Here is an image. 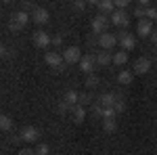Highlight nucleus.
Returning a JSON list of instances; mask_svg holds the SVG:
<instances>
[{
  "instance_id": "obj_1",
  "label": "nucleus",
  "mask_w": 157,
  "mask_h": 155,
  "mask_svg": "<svg viewBox=\"0 0 157 155\" xmlns=\"http://www.w3.org/2000/svg\"><path fill=\"white\" fill-rule=\"evenodd\" d=\"M29 19H32V15H27V11H17L15 15H13L11 23H9L11 32H19V29H23Z\"/></svg>"
},
{
  "instance_id": "obj_2",
  "label": "nucleus",
  "mask_w": 157,
  "mask_h": 155,
  "mask_svg": "<svg viewBox=\"0 0 157 155\" xmlns=\"http://www.w3.org/2000/svg\"><path fill=\"white\" fill-rule=\"evenodd\" d=\"M19 136L25 143H38L40 141V128H36V126H23L21 132H19Z\"/></svg>"
},
{
  "instance_id": "obj_3",
  "label": "nucleus",
  "mask_w": 157,
  "mask_h": 155,
  "mask_svg": "<svg viewBox=\"0 0 157 155\" xmlns=\"http://www.w3.org/2000/svg\"><path fill=\"white\" fill-rule=\"evenodd\" d=\"M82 59V52H80V48L78 46H67L63 50V61L67 63V65H73V63H80Z\"/></svg>"
},
{
  "instance_id": "obj_4",
  "label": "nucleus",
  "mask_w": 157,
  "mask_h": 155,
  "mask_svg": "<svg viewBox=\"0 0 157 155\" xmlns=\"http://www.w3.org/2000/svg\"><path fill=\"white\" fill-rule=\"evenodd\" d=\"M97 44L101 46V50H111V48L117 44V38L113 36V34H107V32H103V34H98Z\"/></svg>"
},
{
  "instance_id": "obj_5",
  "label": "nucleus",
  "mask_w": 157,
  "mask_h": 155,
  "mask_svg": "<svg viewBox=\"0 0 157 155\" xmlns=\"http://www.w3.org/2000/svg\"><path fill=\"white\" fill-rule=\"evenodd\" d=\"M44 61H46V65L48 67H52V69H61L63 67V55H59L57 50H48L46 55H44Z\"/></svg>"
},
{
  "instance_id": "obj_6",
  "label": "nucleus",
  "mask_w": 157,
  "mask_h": 155,
  "mask_svg": "<svg viewBox=\"0 0 157 155\" xmlns=\"http://www.w3.org/2000/svg\"><path fill=\"white\" fill-rule=\"evenodd\" d=\"M32 19H34V23L38 25H44L50 21V13L44 9V6H34V11H32Z\"/></svg>"
},
{
  "instance_id": "obj_7",
  "label": "nucleus",
  "mask_w": 157,
  "mask_h": 155,
  "mask_svg": "<svg viewBox=\"0 0 157 155\" xmlns=\"http://www.w3.org/2000/svg\"><path fill=\"white\" fill-rule=\"evenodd\" d=\"M34 44H36L38 48H48L50 44H52V38H50L44 29H36V32H34Z\"/></svg>"
},
{
  "instance_id": "obj_8",
  "label": "nucleus",
  "mask_w": 157,
  "mask_h": 155,
  "mask_svg": "<svg viewBox=\"0 0 157 155\" xmlns=\"http://www.w3.org/2000/svg\"><path fill=\"white\" fill-rule=\"evenodd\" d=\"M111 23L117 25V27H128L130 19H128V15H126L124 9H115V11L111 13Z\"/></svg>"
},
{
  "instance_id": "obj_9",
  "label": "nucleus",
  "mask_w": 157,
  "mask_h": 155,
  "mask_svg": "<svg viewBox=\"0 0 157 155\" xmlns=\"http://www.w3.org/2000/svg\"><path fill=\"white\" fill-rule=\"evenodd\" d=\"M80 69L84 73H92L94 72V67H97V57H92V55H86V57H82L80 59Z\"/></svg>"
},
{
  "instance_id": "obj_10",
  "label": "nucleus",
  "mask_w": 157,
  "mask_h": 155,
  "mask_svg": "<svg viewBox=\"0 0 157 155\" xmlns=\"http://www.w3.org/2000/svg\"><path fill=\"white\" fill-rule=\"evenodd\" d=\"M120 46H121V50H134V46H136V38L132 36V34H128V32H124L120 36Z\"/></svg>"
},
{
  "instance_id": "obj_11",
  "label": "nucleus",
  "mask_w": 157,
  "mask_h": 155,
  "mask_svg": "<svg viewBox=\"0 0 157 155\" xmlns=\"http://www.w3.org/2000/svg\"><path fill=\"white\" fill-rule=\"evenodd\" d=\"M90 29L94 32V34H103L105 29H107V17L105 15H98L92 19V23H90Z\"/></svg>"
},
{
  "instance_id": "obj_12",
  "label": "nucleus",
  "mask_w": 157,
  "mask_h": 155,
  "mask_svg": "<svg viewBox=\"0 0 157 155\" xmlns=\"http://www.w3.org/2000/svg\"><path fill=\"white\" fill-rule=\"evenodd\" d=\"M151 32H153V21H149V19H138V25H136V34L138 36H151Z\"/></svg>"
},
{
  "instance_id": "obj_13",
  "label": "nucleus",
  "mask_w": 157,
  "mask_h": 155,
  "mask_svg": "<svg viewBox=\"0 0 157 155\" xmlns=\"http://www.w3.org/2000/svg\"><path fill=\"white\" fill-rule=\"evenodd\" d=\"M151 69V59L149 57H138L134 61V73H147Z\"/></svg>"
},
{
  "instance_id": "obj_14",
  "label": "nucleus",
  "mask_w": 157,
  "mask_h": 155,
  "mask_svg": "<svg viewBox=\"0 0 157 155\" xmlns=\"http://www.w3.org/2000/svg\"><path fill=\"white\" fill-rule=\"evenodd\" d=\"M71 119L75 122V124H82V122H84L86 119V107L84 105H80V103L73 105L71 107Z\"/></svg>"
},
{
  "instance_id": "obj_15",
  "label": "nucleus",
  "mask_w": 157,
  "mask_h": 155,
  "mask_svg": "<svg viewBox=\"0 0 157 155\" xmlns=\"http://www.w3.org/2000/svg\"><path fill=\"white\" fill-rule=\"evenodd\" d=\"M115 101H117V95H115V92H105V95H101V99H98V105H103V107H113Z\"/></svg>"
},
{
  "instance_id": "obj_16",
  "label": "nucleus",
  "mask_w": 157,
  "mask_h": 155,
  "mask_svg": "<svg viewBox=\"0 0 157 155\" xmlns=\"http://www.w3.org/2000/svg\"><path fill=\"white\" fill-rule=\"evenodd\" d=\"M109 63H113V55L109 52V50H101L97 55V65H101V67H107Z\"/></svg>"
},
{
  "instance_id": "obj_17",
  "label": "nucleus",
  "mask_w": 157,
  "mask_h": 155,
  "mask_svg": "<svg viewBox=\"0 0 157 155\" xmlns=\"http://www.w3.org/2000/svg\"><path fill=\"white\" fill-rule=\"evenodd\" d=\"M63 101H65V103H67V105H78V103H80V92H75V90H67V92H65V96H63Z\"/></svg>"
},
{
  "instance_id": "obj_18",
  "label": "nucleus",
  "mask_w": 157,
  "mask_h": 155,
  "mask_svg": "<svg viewBox=\"0 0 157 155\" xmlns=\"http://www.w3.org/2000/svg\"><path fill=\"white\" fill-rule=\"evenodd\" d=\"M132 80H134V72H120L117 73V82L121 84V86H128V84H132Z\"/></svg>"
},
{
  "instance_id": "obj_19",
  "label": "nucleus",
  "mask_w": 157,
  "mask_h": 155,
  "mask_svg": "<svg viewBox=\"0 0 157 155\" xmlns=\"http://www.w3.org/2000/svg\"><path fill=\"white\" fill-rule=\"evenodd\" d=\"M97 6H98V11H101V13H113V11H115L113 0H101Z\"/></svg>"
},
{
  "instance_id": "obj_20",
  "label": "nucleus",
  "mask_w": 157,
  "mask_h": 155,
  "mask_svg": "<svg viewBox=\"0 0 157 155\" xmlns=\"http://www.w3.org/2000/svg\"><path fill=\"white\" fill-rule=\"evenodd\" d=\"M0 130L2 132H11L13 130V119L9 115H2L0 113Z\"/></svg>"
},
{
  "instance_id": "obj_21",
  "label": "nucleus",
  "mask_w": 157,
  "mask_h": 155,
  "mask_svg": "<svg viewBox=\"0 0 157 155\" xmlns=\"http://www.w3.org/2000/svg\"><path fill=\"white\" fill-rule=\"evenodd\" d=\"M113 63H115V65H126V63H128V52H126V50H120V52H115V55H113Z\"/></svg>"
},
{
  "instance_id": "obj_22",
  "label": "nucleus",
  "mask_w": 157,
  "mask_h": 155,
  "mask_svg": "<svg viewBox=\"0 0 157 155\" xmlns=\"http://www.w3.org/2000/svg\"><path fill=\"white\" fill-rule=\"evenodd\" d=\"M103 130H105V134H113V132L117 130L115 119H103Z\"/></svg>"
},
{
  "instance_id": "obj_23",
  "label": "nucleus",
  "mask_w": 157,
  "mask_h": 155,
  "mask_svg": "<svg viewBox=\"0 0 157 155\" xmlns=\"http://www.w3.org/2000/svg\"><path fill=\"white\" fill-rule=\"evenodd\" d=\"M145 17L149 21H157V9L155 6H147L145 9Z\"/></svg>"
},
{
  "instance_id": "obj_24",
  "label": "nucleus",
  "mask_w": 157,
  "mask_h": 155,
  "mask_svg": "<svg viewBox=\"0 0 157 155\" xmlns=\"http://www.w3.org/2000/svg\"><path fill=\"white\" fill-rule=\"evenodd\" d=\"M88 78H86V86L88 88H94V86H98V76H94V73H86Z\"/></svg>"
},
{
  "instance_id": "obj_25",
  "label": "nucleus",
  "mask_w": 157,
  "mask_h": 155,
  "mask_svg": "<svg viewBox=\"0 0 157 155\" xmlns=\"http://www.w3.org/2000/svg\"><path fill=\"white\" fill-rule=\"evenodd\" d=\"M71 6H73V11H75V13H84L86 11V0H73Z\"/></svg>"
},
{
  "instance_id": "obj_26",
  "label": "nucleus",
  "mask_w": 157,
  "mask_h": 155,
  "mask_svg": "<svg viewBox=\"0 0 157 155\" xmlns=\"http://www.w3.org/2000/svg\"><path fill=\"white\" fill-rule=\"evenodd\" d=\"M67 111H71V105H67L65 101H61L59 105H57V113H59V115H65Z\"/></svg>"
},
{
  "instance_id": "obj_27",
  "label": "nucleus",
  "mask_w": 157,
  "mask_h": 155,
  "mask_svg": "<svg viewBox=\"0 0 157 155\" xmlns=\"http://www.w3.org/2000/svg\"><path fill=\"white\" fill-rule=\"evenodd\" d=\"M113 109H115L117 113H124V111H126V101L117 99V101H115V105H113Z\"/></svg>"
},
{
  "instance_id": "obj_28",
  "label": "nucleus",
  "mask_w": 157,
  "mask_h": 155,
  "mask_svg": "<svg viewBox=\"0 0 157 155\" xmlns=\"http://www.w3.org/2000/svg\"><path fill=\"white\" fill-rule=\"evenodd\" d=\"M48 151H50L48 145H44V143H40L36 147V155H48Z\"/></svg>"
},
{
  "instance_id": "obj_29",
  "label": "nucleus",
  "mask_w": 157,
  "mask_h": 155,
  "mask_svg": "<svg viewBox=\"0 0 157 155\" xmlns=\"http://www.w3.org/2000/svg\"><path fill=\"white\" fill-rule=\"evenodd\" d=\"M113 4H115V9H126L130 4V0H113Z\"/></svg>"
},
{
  "instance_id": "obj_30",
  "label": "nucleus",
  "mask_w": 157,
  "mask_h": 155,
  "mask_svg": "<svg viewBox=\"0 0 157 155\" xmlns=\"http://www.w3.org/2000/svg\"><path fill=\"white\" fill-rule=\"evenodd\" d=\"M52 44H55V46H61V44H63V36H61V34L52 36Z\"/></svg>"
},
{
  "instance_id": "obj_31",
  "label": "nucleus",
  "mask_w": 157,
  "mask_h": 155,
  "mask_svg": "<svg viewBox=\"0 0 157 155\" xmlns=\"http://www.w3.org/2000/svg\"><path fill=\"white\" fill-rule=\"evenodd\" d=\"M88 103H90V96H88V95H80V105H84V107H86Z\"/></svg>"
},
{
  "instance_id": "obj_32",
  "label": "nucleus",
  "mask_w": 157,
  "mask_h": 155,
  "mask_svg": "<svg viewBox=\"0 0 157 155\" xmlns=\"http://www.w3.org/2000/svg\"><path fill=\"white\" fill-rule=\"evenodd\" d=\"M134 15H136L138 19H145V9H143V6H138V9L134 11Z\"/></svg>"
},
{
  "instance_id": "obj_33",
  "label": "nucleus",
  "mask_w": 157,
  "mask_h": 155,
  "mask_svg": "<svg viewBox=\"0 0 157 155\" xmlns=\"http://www.w3.org/2000/svg\"><path fill=\"white\" fill-rule=\"evenodd\" d=\"M19 155H36V149H21Z\"/></svg>"
},
{
  "instance_id": "obj_34",
  "label": "nucleus",
  "mask_w": 157,
  "mask_h": 155,
  "mask_svg": "<svg viewBox=\"0 0 157 155\" xmlns=\"http://www.w3.org/2000/svg\"><path fill=\"white\" fill-rule=\"evenodd\" d=\"M138 2V6H143V9H147L149 4H151V0H136Z\"/></svg>"
},
{
  "instance_id": "obj_35",
  "label": "nucleus",
  "mask_w": 157,
  "mask_h": 155,
  "mask_svg": "<svg viewBox=\"0 0 157 155\" xmlns=\"http://www.w3.org/2000/svg\"><path fill=\"white\" fill-rule=\"evenodd\" d=\"M6 55H9V52H6V48L0 44V59H2V57H6Z\"/></svg>"
},
{
  "instance_id": "obj_36",
  "label": "nucleus",
  "mask_w": 157,
  "mask_h": 155,
  "mask_svg": "<svg viewBox=\"0 0 157 155\" xmlns=\"http://www.w3.org/2000/svg\"><path fill=\"white\" fill-rule=\"evenodd\" d=\"M151 40H153V42L157 44V32H151Z\"/></svg>"
},
{
  "instance_id": "obj_37",
  "label": "nucleus",
  "mask_w": 157,
  "mask_h": 155,
  "mask_svg": "<svg viewBox=\"0 0 157 155\" xmlns=\"http://www.w3.org/2000/svg\"><path fill=\"white\" fill-rule=\"evenodd\" d=\"M86 2H90V4H98L101 0H86Z\"/></svg>"
},
{
  "instance_id": "obj_38",
  "label": "nucleus",
  "mask_w": 157,
  "mask_h": 155,
  "mask_svg": "<svg viewBox=\"0 0 157 155\" xmlns=\"http://www.w3.org/2000/svg\"><path fill=\"white\" fill-rule=\"evenodd\" d=\"M2 2H13V0H2Z\"/></svg>"
}]
</instances>
